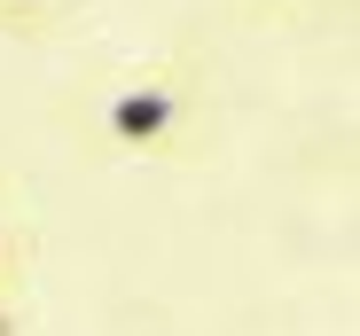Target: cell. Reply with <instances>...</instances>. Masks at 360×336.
Here are the masks:
<instances>
[{
  "instance_id": "cell-4",
  "label": "cell",
  "mask_w": 360,
  "mask_h": 336,
  "mask_svg": "<svg viewBox=\"0 0 360 336\" xmlns=\"http://www.w3.org/2000/svg\"><path fill=\"white\" fill-rule=\"evenodd\" d=\"M0 336H24V305L16 297H0Z\"/></svg>"
},
{
  "instance_id": "cell-3",
  "label": "cell",
  "mask_w": 360,
  "mask_h": 336,
  "mask_svg": "<svg viewBox=\"0 0 360 336\" xmlns=\"http://www.w3.org/2000/svg\"><path fill=\"white\" fill-rule=\"evenodd\" d=\"M0 297H16V235H8V219H0Z\"/></svg>"
},
{
  "instance_id": "cell-1",
  "label": "cell",
  "mask_w": 360,
  "mask_h": 336,
  "mask_svg": "<svg viewBox=\"0 0 360 336\" xmlns=\"http://www.w3.org/2000/svg\"><path fill=\"white\" fill-rule=\"evenodd\" d=\"M196 133V79L188 71H126L94 102L102 156H172Z\"/></svg>"
},
{
  "instance_id": "cell-2",
  "label": "cell",
  "mask_w": 360,
  "mask_h": 336,
  "mask_svg": "<svg viewBox=\"0 0 360 336\" xmlns=\"http://www.w3.org/2000/svg\"><path fill=\"white\" fill-rule=\"evenodd\" d=\"M79 0H0V24L8 32H47L55 16H71Z\"/></svg>"
}]
</instances>
